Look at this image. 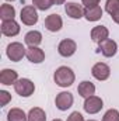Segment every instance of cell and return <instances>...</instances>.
<instances>
[{
    "instance_id": "cell-26",
    "label": "cell",
    "mask_w": 119,
    "mask_h": 121,
    "mask_svg": "<svg viewBox=\"0 0 119 121\" xmlns=\"http://www.w3.org/2000/svg\"><path fill=\"white\" fill-rule=\"evenodd\" d=\"M67 121H84V117H83L79 111H73V113L67 117Z\"/></svg>"
},
{
    "instance_id": "cell-3",
    "label": "cell",
    "mask_w": 119,
    "mask_h": 121,
    "mask_svg": "<svg viewBox=\"0 0 119 121\" xmlns=\"http://www.w3.org/2000/svg\"><path fill=\"white\" fill-rule=\"evenodd\" d=\"M14 90L21 97H30L34 93V90H35V85L31 82L30 79H18L14 83Z\"/></svg>"
},
{
    "instance_id": "cell-6",
    "label": "cell",
    "mask_w": 119,
    "mask_h": 121,
    "mask_svg": "<svg viewBox=\"0 0 119 121\" xmlns=\"http://www.w3.org/2000/svg\"><path fill=\"white\" fill-rule=\"evenodd\" d=\"M84 110L88 113V114H97L98 111H101V108L104 107V103H102V100L99 99V97H97V96H90L86 99V101H84Z\"/></svg>"
},
{
    "instance_id": "cell-24",
    "label": "cell",
    "mask_w": 119,
    "mask_h": 121,
    "mask_svg": "<svg viewBox=\"0 0 119 121\" xmlns=\"http://www.w3.org/2000/svg\"><path fill=\"white\" fill-rule=\"evenodd\" d=\"M102 121H119V111L115 110V108L108 110V111L104 114Z\"/></svg>"
},
{
    "instance_id": "cell-19",
    "label": "cell",
    "mask_w": 119,
    "mask_h": 121,
    "mask_svg": "<svg viewBox=\"0 0 119 121\" xmlns=\"http://www.w3.org/2000/svg\"><path fill=\"white\" fill-rule=\"evenodd\" d=\"M14 16H16V10L11 4H1L0 7V18L3 21H7V20H14Z\"/></svg>"
},
{
    "instance_id": "cell-23",
    "label": "cell",
    "mask_w": 119,
    "mask_h": 121,
    "mask_svg": "<svg viewBox=\"0 0 119 121\" xmlns=\"http://www.w3.org/2000/svg\"><path fill=\"white\" fill-rule=\"evenodd\" d=\"M32 3H34V6H35L38 10H42V11L51 9L52 4H53L52 0H32Z\"/></svg>"
},
{
    "instance_id": "cell-16",
    "label": "cell",
    "mask_w": 119,
    "mask_h": 121,
    "mask_svg": "<svg viewBox=\"0 0 119 121\" xmlns=\"http://www.w3.org/2000/svg\"><path fill=\"white\" fill-rule=\"evenodd\" d=\"M84 17L88 21H98L102 17V9L99 6L95 7H86L84 9Z\"/></svg>"
},
{
    "instance_id": "cell-22",
    "label": "cell",
    "mask_w": 119,
    "mask_h": 121,
    "mask_svg": "<svg viewBox=\"0 0 119 121\" xmlns=\"http://www.w3.org/2000/svg\"><path fill=\"white\" fill-rule=\"evenodd\" d=\"M105 10L114 16L119 11V0H107V4H105Z\"/></svg>"
},
{
    "instance_id": "cell-5",
    "label": "cell",
    "mask_w": 119,
    "mask_h": 121,
    "mask_svg": "<svg viewBox=\"0 0 119 121\" xmlns=\"http://www.w3.org/2000/svg\"><path fill=\"white\" fill-rule=\"evenodd\" d=\"M73 101H74L73 94L69 93V91H62V93H59L56 96V100H55L56 107L59 108L60 111H66L67 108H70L73 106Z\"/></svg>"
},
{
    "instance_id": "cell-2",
    "label": "cell",
    "mask_w": 119,
    "mask_h": 121,
    "mask_svg": "<svg viewBox=\"0 0 119 121\" xmlns=\"http://www.w3.org/2000/svg\"><path fill=\"white\" fill-rule=\"evenodd\" d=\"M6 54L8 56V59L13 62H18L24 58V55H27V51L24 48V45L21 42H11L7 45Z\"/></svg>"
},
{
    "instance_id": "cell-21",
    "label": "cell",
    "mask_w": 119,
    "mask_h": 121,
    "mask_svg": "<svg viewBox=\"0 0 119 121\" xmlns=\"http://www.w3.org/2000/svg\"><path fill=\"white\" fill-rule=\"evenodd\" d=\"M28 121H46V114L42 108L34 107L28 113Z\"/></svg>"
},
{
    "instance_id": "cell-15",
    "label": "cell",
    "mask_w": 119,
    "mask_h": 121,
    "mask_svg": "<svg viewBox=\"0 0 119 121\" xmlns=\"http://www.w3.org/2000/svg\"><path fill=\"white\" fill-rule=\"evenodd\" d=\"M108 35H109V31L104 26H97V27H94L91 30V39L94 42H98V44L105 41L108 38Z\"/></svg>"
},
{
    "instance_id": "cell-14",
    "label": "cell",
    "mask_w": 119,
    "mask_h": 121,
    "mask_svg": "<svg viewBox=\"0 0 119 121\" xmlns=\"http://www.w3.org/2000/svg\"><path fill=\"white\" fill-rule=\"evenodd\" d=\"M1 32L6 37H14V35H17L20 32V26L14 20L3 21V24H1Z\"/></svg>"
},
{
    "instance_id": "cell-25",
    "label": "cell",
    "mask_w": 119,
    "mask_h": 121,
    "mask_svg": "<svg viewBox=\"0 0 119 121\" xmlns=\"http://www.w3.org/2000/svg\"><path fill=\"white\" fill-rule=\"evenodd\" d=\"M10 100H11V94H10L8 91L0 90V104H1V107H3V106H6Z\"/></svg>"
},
{
    "instance_id": "cell-28",
    "label": "cell",
    "mask_w": 119,
    "mask_h": 121,
    "mask_svg": "<svg viewBox=\"0 0 119 121\" xmlns=\"http://www.w3.org/2000/svg\"><path fill=\"white\" fill-rule=\"evenodd\" d=\"M111 17H112V20H114V21H115L116 24H119V11L116 13V14H114V16H111Z\"/></svg>"
},
{
    "instance_id": "cell-13",
    "label": "cell",
    "mask_w": 119,
    "mask_h": 121,
    "mask_svg": "<svg viewBox=\"0 0 119 121\" xmlns=\"http://www.w3.org/2000/svg\"><path fill=\"white\" fill-rule=\"evenodd\" d=\"M25 56L32 63H41V62H44V59H45V52L41 48H38V47H30L27 49V55Z\"/></svg>"
},
{
    "instance_id": "cell-17",
    "label": "cell",
    "mask_w": 119,
    "mask_h": 121,
    "mask_svg": "<svg viewBox=\"0 0 119 121\" xmlns=\"http://www.w3.org/2000/svg\"><path fill=\"white\" fill-rule=\"evenodd\" d=\"M77 91H79V94H80L81 97L87 99L90 96H94V93H95V86H94L91 82H88V80H84V82H81V83L79 85Z\"/></svg>"
},
{
    "instance_id": "cell-11",
    "label": "cell",
    "mask_w": 119,
    "mask_h": 121,
    "mask_svg": "<svg viewBox=\"0 0 119 121\" xmlns=\"http://www.w3.org/2000/svg\"><path fill=\"white\" fill-rule=\"evenodd\" d=\"M64 11H66V14L70 17V18H74V20H79V18H81V17H84V9L80 6V4H77V3H67L66 6H64Z\"/></svg>"
},
{
    "instance_id": "cell-27",
    "label": "cell",
    "mask_w": 119,
    "mask_h": 121,
    "mask_svg": "<svg viewBox=\"0 0 119 121\" xmlns=\"http://www.w3.org/2000/svg\"><path fill=\"white\" fill-rule=\"evenodd\" d=\"M86 7H95L99 4V0H81Z\"/></svg>"
},
{
    "instance_id": "cell-32",
    "label": "cell",
    "mask_w": 119,
    "mask_h": 121,
    "mask_svg": "<svg viewBox=\"0 0 119 121\" xmlns=\"http://www.w3.org/2000/svg\"><path fill=\"white\" fill-rule=\"evenodd\" d=\"M7 1H13V0H7Z\"/></svg>"
},
{
    "instance_id": "cell-8",
    "label": "cell",
    "mask_w": 119,
    "mask_h": 121,
    "mask_svg": "<svg viewBox=\"0 0 119 121\" xmlns=\"http://www.w3.org/2000/svg\"><path fill=\"white\" fill-rule=\"evenodd\" d=\"M98 45H99V48H98L99 52H101L104 56H107V58H111V56H114V55L118 52V45H116V42H115L114 39L107 38L105 41L99 42Z\"/></svg>"
},
{
    "instance_id": "cell-31",
    "label": "cell",
    "mask_w": 119,
    "mask_h": 121,
    "mask_svg": "<svg viewBox=\"0 0 119 121\" xmlns=\"http://www.w3.org/2000/svg\"><path fill=\"white\" fill-rule=\"evenodd\" d=\"M88 121H95V120H88Z\"/></svg>"
},
{
    "instance_id": "cell-9",
    "label": "cell",
    "mask_w": 119,
    "mask_h": 121,
    "mask_svg": "<svg viewBox=\"0 0 119 121\" xmlns=\"http://www.w3.org/2000/svg\"><path fill=\"white\" fill-rule=\"evenodd\" d=\"M76 49H77V45H76V42L73 39H63V41H60L59 47H58L59 54L64 58L71 56L76 52Z\"/></svg>"
},
{
    "instance_id": "cell-20",
    "label": "cell",
    "mask_w": 119,
    "mask_h": 121,
    "mask_svg": "<svg viewBox=\"0 0 119 121\" xmlns=\"http://www.w3.org/2000/svg\"><path fill=\"white\" fill-rule=\"evenodd\" d=\"M7 121H28V116L21 108H11L7 114Z\"/></svg>"
},
{
    "instance_id": "cell-4",
    "label": "cell",
    "mask_w": 119,
    "mask_h": 121,
    "mask_svg": "<svg viewBox=\"0 0 119 121\" xmlns=\"http://www.w3.org/2000/svg\"><path fill=\"white\" fill-rule=\"evenodd\" d=\"M20 18L23 21V24L25 26H34L38 23V13H36V7L35 6H25L21 9L20 13Z\"/></svg>"
},
{
    "instance_id": "cell-30",
    "label": "cell",
    "mask_w": 119,
    "mask_h": 121,
    "mask_svg": "<svg viewBox=\"0 0 119 121\" xmlns=\"http://www.w3.org/2000/svg\"><path fill=\"white\" fill-rule=\"evenodd\" d=\"M53 121H62V120H59V118H56V120H53Z\"/></svg>"
},
{
    "instance_id": "cell-7",
    "label": "cell",
    "mask_w": 119,
    "mask_h": 121,
    "mask_svg": "<svg viewBox=\"0 0 119 121\" xmlns=\"http://www.w3.org/2000/svg\"><path fill=\"white\" fill-rule=\"evenodd\" d=\"M91 73L92 76L97 79V80H107L111 75V69L107 63H102V62H98L92 66L91 69Z\"/></svg>"
},
{
    "instance_id": "cell-29",
    "label": "cell",
    "mask_w": 119,
    "mask_h": 121,
    "mask_svg": "<svg viewBox=\"0 0 119 121\" xmlns=\"http://www.w3.org/2000/svg\"><path fill=\"white\" fill-rule=\"evenodd\" d=\"M52 1H53V4H56V6H58V4H63L66 0H52Z\"/></svg>"
},
{
    "instance_id": "cell-10",
    "label": "cell",
    "mask_w": 119,
    "mask_h": 121,
    "mask_svg": "<svg viewBox=\"0 0 119 121\" xmlns=\"http://www.w3.org/2000/svg\"><path fill=\"white\" fill-rule=\"evenodd\" d=\"M63 26V21H62V17L59 14H51L45 18V27L46 30H49L51 32H58L60 31Z\"/></svg>"
},
{
    "instance_id": "cell-18",
    "label": "cell",
    "mask_w": 119,
    "mask_h": 121,
    "mask_svg": "<svg viewBox=\"0 0 119 121\" xmlns=\"http://www.w3.org/2000/svg\"><path fill=\"white\" fill-rule=\"evenodd\" d=\"M25 44L30 45V47H38L41 42H42V34L39 31H30L25 34V38H24Z\"/></svg>"
},
{
    "instance_id": "cell-12",
    "label": "cell",
    "mask_w": 119,
    "mask_h": 121,
    "mask_svg": "<svg viewBox=\"0 0 119 121\" xmlns=\"http://www.w3.org/2000/svg\"><path fill=\"white\" fill-rule=\"evenodd\" d=\"M18 80V73L14 69H3L0 72V83L4 86H10Z\"/></svg>"
},
{
    "instance_id": "cell-1",
    "label": "cell",
    "mask_w": 119,
    "mask_h": 121,
    "mask_svg": "<svg viewBox=\"0 0 119 121\" xmlns=\"http://www.w3.org/2000/svg\"><path fill=\"white\" fill-rule=\"evenodd\" d=\"M53 79H55V83L58 86H60V87H69V86H71L74 83L76 76H74V73H73V70L70 68L60 66V68L56 69V72L53 75Z\"/></svg>"
}]
</instances>
